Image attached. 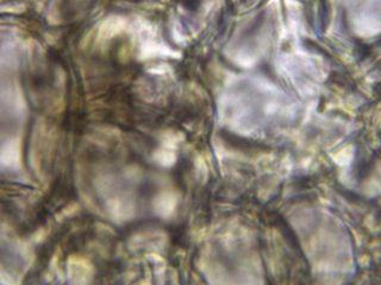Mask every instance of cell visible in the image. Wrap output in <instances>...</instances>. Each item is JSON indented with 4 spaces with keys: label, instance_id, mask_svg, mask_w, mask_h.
Here are the masks:
<instances>
[{
    "label": "cell",
    "instance_id": "cell-1",
    "mask_svg": "<svg viewBox=\"0 0 381 285\" xmlns=\"http://www.w3.org/2000/svg\"><path fill=\"white\" fill-rule=\"evenodd\" d=\"M21 154L19 150H18L17 145H11L9 146V150H6V147H3V152H2V161L4 165H7L9 168H13L14 165L18 164V161H19Z\"/></svg>",
    "mask_w": 381,
    "mask_h": 285
}]
</instances>
